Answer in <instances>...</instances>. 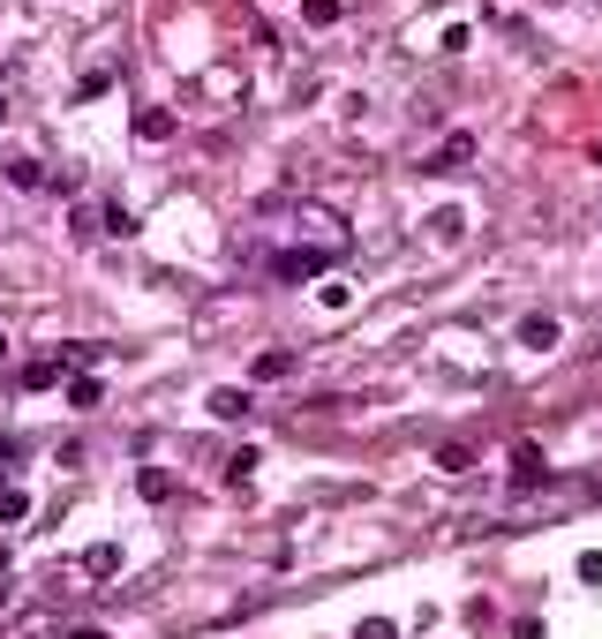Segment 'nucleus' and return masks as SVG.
<instances>
[{"mask_svg":"<svg viewBox=\"0 0 602 639\" xmlns=\"http://www.w3.org/2000/svg\"><path fill=\"white\" fill-rule=\"evenodd\" d=\"M332 263V249H287V256H271V279L279 286H301V279H316Z\"/></svg>","mask_w":602,"mask_h":639,"instance_id":"f257e3e1","label":"nucleus"},{"mask_svg":"<svg viewBox=\"0 0 602 639\" xmlns=\"http://www.w3.org/2000/svg\"><path fill=\"white\" fill-rule=\"evenodd\" d=\"M61 377H68V354H39V361L23 369V383H31V391H45V383H61Z\"/></svg>","mask_w":602,"mask_h":639,"instance_id":"f03ea898","label":"nucleus"},{"mask_svg":"<svg viewBox=\"0 0 602 639\" xmlns=\"http://www.w3.org/2000/svg\"><path fill=\"white\" fill-rule=\"evenodd\" d=\"M467 159H474V136H452V143H444V151L430 159V173H460Z\"/></svg>","mask_w":602,"mask_h":639,"instance_id":"7ed1b4c3","label":"nucleus"},{"mask_svg":"<svg viewBox=\"0 0 602 639\" xmlns=\"http://www.w3.org/2000/svg\"><path fill=\"white\" fill-rule=\"evenodd\" d=\"M513 481H550V467H542L535 444H513Z\"/></svg>","mask_w":602,"mask_h":639,"instance_id":"20e7f679","label":"nucleus"},{"mask_svg":"<svg viewBox=\"0 0 602 639\" xmlns=\"http://www.w3.org/2000/svg\"><path fill=\"white\" fill-rule=\"evenodd\" d=\"M519 339L535 346V354H542V346H558V316H527V324H519Z\"/></svg>","mask_w":602,"mask_h":639,"instance_id":"39448f33","label":"nucleus"},{"mask_svg":"<svg viewBox=\"0 0 602 639\" xmlns=\"http://www.w3.org/2000/svg\"><path fill=\"white\" fill-rule=\"evenodd\" d=\"M84 572H90V580H114V572H121V550H114V542H98V550L84 556Z\"/></svg>","mask_w":602,"mask_h":639,"instance_id":"423d86ee","label":"nucleus"},{"mask_svg":"<svg viewBox=\"0 0 602 639\" xmlns=\"http://www.w3.org/2000/svg\"><path fill=\"white\" fill-rule=\"evenodd\" d=\"M212 414H218V422H241V414H249V399H241V391H212Z\"/></svg>","mask_w":602,"mask_h":639,"instance_id":"0eeeda50","label":"nucleus"},{"mask_svg":"<svg viewBox=\"0 0 602 639\" xmlns=\"http://www.w3.org/2000/svg\"><path fill=\"white\" fill-rule=\"evenodd\" d=\"M287 369H294V354H287V346H279V354H257V377H264V383L287 377Z\"/></svg>","mask_w":602,"mask_h":639,"instance_id":"6e6552de","label":"nucleus"},{"mask_svg":"<svg viewBox=\"0 0 602 639\" xmlns=\"http://www.w3.org/2000/svg\"><path fill=\"white\" fill-rule=\"evenodd\" d=\"M8 181H15V188H39L45 173H39V159H8Z\"/></svg>","mask_w":602,"mask_h":639,"instance_id":"1a4fd4ad","label":"nucleus"},{"mask_svg":"<svg viewBox=\"0 0 602 639\" xmlns=\"http://www.w3.org/2000/svg\"><path fill=\"white\" fill-rule=\"evenodd\" d=\"M437 467H444V474H467L474 452H467V444H444V452H437Z\"/></svg>","mask_w":602,"mask_h":639,"instance_id":"9d476101","label":"nucleus"},{"mask_svg":"<svg viewBox=\"0 0 602 639\" xmlns=\"http://www.w3.org/2000/svg\"><path fill=\"white\" fill-rule=\"evenodd\" d=\"M136 136H151V143H159V136H173V113H136Z\"/></svg>","mask_w":602,"mask_h":639,"instance_id":"9b49d317","label":"nucleus"},{"mask_svg":"<svg viewBox=\"0 0 602 639\" xmlns=\"http://www.w3.org/2000/svg\"><path fill=\"white\" fill-rule=\"evenodd\" d=\"M23 511H31V497H23V489H0V527H8V519H23Z\"/></svg>","mask_w":602,"mask_h":639,"instance_id":"f8f14e48","label":"nucleus"},{"mask_svg":"<svg viewBox=\"0 0 602 639\" xmlns=\"http://www.w3.org/2000/svg\"><path fill=\"white\" fill-rule=\"evenodd\" d=\"M580 580H588V587H602V550H588V556H580Z\"/></svg>","mask_w":602,"mask_h":639,"instance_id":"ddd939ff","label":"nucleus"},{"mask_svg":"<svg viewBox=\"0 0 602 639\" xmlns=\"http://www.w3.org/2000/svg\"><path fill=\"white\" fill-rule=\"evenodd\" d=\"M354 639H399V632H391L385 617H369V625H362V632H354Z\"/></svg>","mask_w":602,"mask_h":639,"instance_id":"4468645a","label":"nucleus"},{"mask_svg":"<svg viewBox=\"0 0 602 639\" xmlns=\"http://www.w3.org/2000/svg\"><path fill=\"white\" fill-rule=\"evenodd\" d=\"M0 474H15V444H0Z\"/></svg>","mask_w":602,"mask_h":639,"instance_id":"2eb2a0df","label":"nucleus"},{"mask_svg":"<svg viewBox=\"0 0 602 639\" xmlns=\"http://www.w3.org/2000/svg\"><path fill=\"white\" fill-rule=\"evenodd\" d=\"M0 121H8V98H0Z\"/></svg>","mask_w":602,"mask_h":639,"instance_id":"dca6fc26","label":"nucleus"},{"mask_svg":"<svg viewBox=\"0 0 602 639\" xmlns=\"http://www.w3.org/2000/svg\"><path fill=\"white\" fill-rule=\"evenodd\" d=\"M0 361H8V339H0Z\"/></svg>","mask_w":602,"mask_h":639,"instance_id":"f3484780","label":"nucleus"},{"mask_svg":"<svg viewBox=\"0 0 602 639\" xmlns=\"http://www.w3.org/2000/svg\"><path fill=\"white\" fill-rule=\"evenodd\" d=\"M0 572H8V556H0Z\"/></svg>","mask_w":602,"mask_h":639,"instance_id":"a211bd4d","label":"nucleus"}]
</instances>
